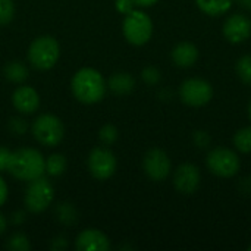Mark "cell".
Instances as JSON below:
<instances>
[{"label": "cell", "instance_id": "1", "mask_svg": "<svg viewBox=\"0 0 251 251\" xmlns=\"http://www.w3.org/2000/svg\"><path fill=\"white\" fill-rule=\"evenodd\" d=\"M106 81L103 75L94 68H82L75 72L71 81L74 97L84 104H96L104 99Z\"/></svg>", "mask_w": 251, "mask_h": 251}, {"label": "cell", "instance_id": "2", "mask_svg": "<svg viewBox=\"0 0 251 251\" xmlns=\"http://www.w3.org/2000/svg\"><path fill=\"white\" fill-rule=\"evenodd\" d=\"M7 172L19 181H34L46 174V159L35 149H18L12 151Z\"/></svg>", "mask_w": 251, "mask_h": 251}, {"label": "cell", "instance_id": "3", "mask_svg": "<svg viewBox=\"0 0 251 251\" xmlns=\"http://www.w3.org/2000/svg\"><path fill=\"white\" fill-rule=\"evenodd\" d=\"M60 56L59 41L51 35H41L35 38L28 49V60L38 71L51 69Z\"/></svg>", "mask_w": 251, "mask_h": 251}, {"label": "cell", "instance_id": "4", "mask_svg": "<svg viewBox=\"0 0 251 251\" xmlns=\"http://www.w3.org/2000/svg\"><path fill=\"white\" fill-rule=\"evenodd\" d=\"M31 134L41 146L56 147L63 140L65 126L57 116L51 113H43L32 121Z\"/></svg>", "mask_w": 251, "mask_h": 251}, {"label": "cell", "instance_id": "5", "mask_svg": "<svg viewBox=\"0 0 251 251\" xmlns=\"http://www.w3.org/2000/svg\"><path fill=\"white\" fill-rule=\"evenodd\" d=\"M122 31L128 43L132 46H144L153 35V22L146 12L134 9L125 15Z\"/></svg>", "mask_w": 251, "mask_h": 251}, {"label": "cell", "instance_id": "6", "mask_svg": "<svg viewBox=\"0 0 251 251\" xmlns=\"http://www.w3.org/2000/svg\"><path fill=\"white\" fill-rule=\"evenodd\" d=\"M54 200V188L49 179L40 176L34 181H29V185L25 191L24 203L28 212L43 213L46 212Z\"/></svg>", "mask_w": 251, "mask_h": 251}, {"label": "cell", "instance_id": "7", "mask_svg": "<svg viewBox=\"0 0 251 251\" xmlns=\"http://www.w3.org/2000/svg\"><path fill=\"white\" fill-rule=\"evenodd\" d=\"M206 165L209 171L219 178H232L238 174L241 168L238 154L226 147H216L209 151L206 157Z\"/></svg>", "mask_w": 251, "mask_h": 251}, {"label": "cell", "instance_id": "8", "mask_svg": "<svg viewBox=\"0 0 251 251\" xmlns=\"http://www.w3.org/2000/svg\"><path fill=\"white\" fill-rule=\"evenodd\" d=\"M87 165L93 178L99 181H106L115 175L118 160L113 151H110L107 147H96L90 151Z\"/></svg>", "mask_w": 251, "mask_h": 251}, {"label": "cell", "instance_id": "9", "mask_svg": "<svg viewBox=\"0 0 251 251\" xmlns=\"http://www.w3.org/2000/svg\"><path fill=\"white\" fill-rule=\"evenodd\" d=\"M181 100L193 107H201L207 104L213 97V87L209 81L201 78L185 79L179 87Z\"/></svg>", "mask_w": 251, "mask_h": 251}, {"label": "cell", "instance_id": "10", "mask_svg": "<svg viewBox=\"0 0 251 251\" xmlns=\"http://www.w3.org/2000/svg\"><path fill=\"white\" fill-rule=\"evenodd\" d=\"M143 169L144 174L154 182L165 181L172 169L171 159L168 153L162 149H151L144 154L143 159Z\"/></svg>", "mask_w": 251, "mask_h": 251}, {"label": "cell", "instance_id": "11", "mask_svg": "<svg viewBox=\"0 0 251 251\" xmlns=\"http://www.w3.org/2000/svg\"><path fill=\"white\" fill-rule=\"evenodd\" d=\"M201 175L196 165L193 163H182L176 168L174 174V187L178 193L184 196L194 194L200 185Z\"/></svg>", "mask_w": 251, "mask_h": 251}, {"label": "cell", "instance_id": "12", "mask_svg": "<svg viewBox=\"0 0 251 251\" xmlns=\"http://www.w3.org/2000/svg\"><path fill=\"white\" fill-rule=\"evenodd\" d=\"M224 35L225 38L232 44H240L250 38L251 35V19L246 15L235 13L229 18H226L224 24Z\"/></svg>", "mask_w": 251, "mask_h": 251}, {"label": "cell", "instance_id": "13", "mask_svg": "<svg viewBox=\"0 0 251 251\" xmlns=\"http://www.w3.org/2000/svg\"><path fill=\"white\" fill-rule=\"evenodd\" d=\"M12 104L19 113L31 115L40 107V96L35 88L29 85H21L16 87L12 94Z\"/></svg>", "mask_w": 251, "mask_h": 251}, {"label": "cell", "instance_id": "14", "mask_svg": "<svg viewBox=\"0 0 251 251\" xmlns=\"http://www.w3.org/2000/svg\"><path fill=\"white\" fill-rule=\"evenodd\" d=\"M75 249L78 251H107L110 250V240L99 229H85L78 234Z\"/></svg>", "mask_w": 251, "mask_h": 251}, {"label": "cell", "instance_id": "15", "mask_svg": "<svg viewBox=\"0 0 251 251\" xmlns=\"http://www.w3.org/2000/svg\"><path fill=\"white\" fill-rule=\"evenodd\" d=\"M171 57L178 68H191L199 59V49L193 43L184 41L174 47Z\"/></svg>", "mask_w": 251, "mask_h": 251}, {"label": "cell", "instance_id": "16", "mask_svg": "<svg viewBox=\"0 0 251 251\" xmlns=\"http://www.w3.org/2000/svg\"><path fill=\"white\" fill-rule=\"evenodd\" d=\"M107 88L118 96L129 94L135 88V79L128 72H115L107 81Z\"/></svg>", "mask_w": 251, "mask_h": 251}, {"label": "cell", "instance_id": "17", "mask_svg": "<svg viewBox=\"0 0 251 251\" xmlns=\"http://www.w3.org/2000/svg\"><path fill=\"white\" fill-rule=\"evenodd\" d=\"M3 74H4V78L9 82L22 84V82H25L28 79L29 71H28L26 65H24V62H21V60H12V62H9L4 66Z\"/></svg>", "mask_w": 251, "mask_h": 251}, {"label": "cell", "instance_id": "18", "mask_svg": "<svg viewBox=\"0 0 251 251\" xmlns=\"http://www.w3.org/2000/svg\"><path fill=\"white\" fill-rule=\"evenodd\" d=\"M234 0H196L199 9L209 16H219L226 13Z\"/></svg>", "mask_w": 251, "mask_h": 251}, {"label": "cell", "instance_id": "19", "mask_svg": "<svg viewBox=\"0 0 251 251\" xmlns=\"http://www.w3.org/2000/svg\"><path fill=\"white\" fill-rule=\"evenodd\" d=\"M56 218L62 225L72 226L78 222V210L71 203H59L56 206Z\"/></svg>", "mask_w": 251, "mask_h": 251}, {"label": "cell", "instance_id": "20", "mask_svg": "<svg viewBox=\"0 0 251 251\" xmlns=\"http://www.w3.org/2000/svg\"><path fill=\"white\" fill-rule=\"evenodd\" d=\"M66 157L60 153H53L46 159V172L50 176H60L66 171Z\"/></svg>", "mask_w": 251, "mask_h": 251}, {"label": "cell", "instance_id": "21", "mask_svg": "<svg viewBox=\"0 0 251 251\" xmlns=\"http://www.w3.org/2000/svg\"><path fill=\"white\" fill-rule=\"evenodd\" d=\"M6 249L10 251H29L31 243L24 232H15L7 238Z\"/></svg>", "mask_w": 251, "mask_h": 251}, {"label": "cell", "instance_id": "22", "mask_svg": "<svg viewBox=\"0 0 251 251\" xmlns=\"http://www.w3.org/2000/svg\"><path fill=\"white\" fill-rule=\"evenodd\" d=\"M234 146L241 153H251V126L243 128L234 135Z\"/></svg>", "mask_w": 251, "mask_h": 251}, {"label": "cell", "instance_id": "23", "mask_svg": "<svg viewBox=\"0 0 251 251\" xmlns=\"http://www.w3.org/2000/svg\"><path fill=\"white\" fill-rule=\"evenodd\" d=\"M237 75L238 78L244 82V84H249L251 85V56H243L238 59L237 62Z\"/></svg>", "mask_w": 251, "mask_h": 251}, {"label": "cell", "instance_id": "24", "mask_svg": "<svg viewBox=\"0 0 251 251\" xmlns=\"http://www.w3.org/2000/svg\"><path fill=\"white\" fill-rule=\"evenodd\" d=\"M118 137H119V132H118L116 126L112 124L103 125L101 129L99 131V138L104 146H112L113 143H116Z\"/></svg>", "mask_w": 251, "mask_h": 251}, {"label": "cell", "instance_id": "25", "mask_svg": "<svg viewBox=\"0 0 251 251\" xmlns=\"http://www.w3.org/2000/svg\"><path fill=\"white\" fill-rule=\"evenodd\" d=\"M15 16L13 0H0V25H7Z\"/></svg>", "mask_w": 251, "mask_h": 251}, {"label": "cell", "instance_id": "26", "mask_svg": "<svg viewBox=\"0 0 251 251\" xmlns=\"http://www.w3.org/2000/svg\"><path fill=\"white\" fill-rule=\"evenodd\" d=\"M141 78H143V81H144L146 84H149V85H156V84L160 81L162 75H160V71H159L157 68H154V66H147V68L143 69Z\"/></svg>", "mask_w": 251, "mask_h": 251}, {"label": "cell", "instance_id": "27", "mask_svg": "<svg viewBox=\"0 0 251 251\" xmlns=\"http://www.w3.org/2000/svg\"><path fill=\"white\" fill-rule=\"evenodd\" d=\"M28 129V124L22 118H12L9 121V131L15 135H24Z\"/></svg>", "mask_w": 251, "mask_h": 251}, {"label": "cell", "instance_id": "28", "mask_svg": "<svg viewBox=\"0 0 251 251\" xmlns=\"http://www.w3.org/2000/svg\"><path fill=\"white\" fill-rule=\"evenodd\" d=\"M193 140H194V144L199 147V149H206L209 147L210 144V135L206 132V131H196L194 135H193Z\"/></svg>", "mask_w": 251, "mask_h": 251}, {"label": "cell", "instance_id": "29", "mask_svg": "<svg viewBox=\"0 0 251 251\" xmlns=\"http://www.w3.org/2000/svg\"><path fill=\"white\" fill-rule=\"evenodd\" d=\"M68 246H69V243H68V238L65 235H56L50 243V249L54 251L66 250Z\"/></svg>", "mask_w": 251, "mask_h": 251}, {"label": "cell", "instance_id": "30", "mask_svg": "<svg viewBox=\"0 0 251 251\" xmlns=\"http://www.w3.org/2000/svg\"><path fill=\"white\" fill-rule=\"evenodd\" d=\"M10 156H12V151L7 147H0V174L7 172Z\"/></svg>", "mask_w": 251, "mask_h": 251}, {"label": "cell", "instance_id": "31", "mask_svg": "<svg viewBox=\"0 0 251 251\" xmlns=\"http://www.w3.org/2000/svg\"><path fill=\"white\" fill-rule=\"evenodd\" d=\"M115 6H116V10L121 12L122 15H128L135 7V4H134L132 0H116L115 1Z\"/></svg>", "mask_w": 251, "mask_h": 251}, {"label": "cell", "instance_id": "32", "mask_svg": "<svg viewBox=\"0 0 251 251\" xmlns=\"http://www.w3.org/2000/svg\"><path fill=\"white\" fill-rule=\"evenodd\" d=\"M7 194H9L7 184H6V181L1 178V175H0V207L6 203V200H7Z\"/></svg>", "mask_w": 251, "mask_h": 251}, {"label": "cell", "instance_id": "33", "mask_svg": "<svg viewBox=\"0 0 251 251\" xmlns=\"http://www.w3.org/2000/svg\"><path fill=\"white\" fill-rule=\"evenodd\" d=\"M132 1H134V4L138 6V7H150V6L156 4L159 0H132Z\"/></svg>", "mask_w": 251, "mask_h": 251}, {"label": "cell", "instance_id": "34", "mask_svg": "<svg viewBox=\"0 0 251 251\" xmlns=\"http://www.w3.org/2000/svg\"><path fill=\"white\" fill-rule=\"evenodd\" d=\"M24 221H25V213H24V212H16V213H13V216H12V222H13V224L21 225Z\"/></svg>", "mask_w": 251, "mask_h": 251}, {"label": "cell", "instance_id": "35", "mask_svg": "<svg viewBox=\"0 0 251 251\" xmlns=\"http://www.w3.org/2000/svg\"><path fill=\"white\" fill-rule=\"evenodd\" d=\"M6 228H7V221H6V218L0 213V235L4 234Z\"/></svg>", "mask_w": 251, "mask_h": 251}, {"label": "cell", "instance_id": "36", "mask_svg": "<svg viewBox=\"0 0 251 251\" xmlns=\"http://www.w3.org/2000/svg\"><path fill=\"white\" fill-rule=\"evenodd\" d=\"M244 9H247V10H251V0H237Z\"/></svg>", "mask_w": 251, "mask_h": 251}, {"label": "cell", "instance_id": "37", "mask_svg": "<svg viewBox=\"0 0 251 251\" xmlns=\"http://www.w3.org/2000/svg\"><path fill=\"white\" fill-rule=\"evenodd\" d=\"M249 118H250V121H251V101H250V104H249Z\"/></svg>", "mask_w": 251, "mask_h": 251}, {"label": "cell", "instance_id": "38", "mask_svg": "<svg viewBox=\"0 0 251 251\" xmlns=\"http://www.w3.org/2000/svg\"><path fill=\"white\" fill-rule=\"evenodd\" d=\"M249 251H251V244H250V246H249Z\"/></svg>", "mask_w": 251, "mask_h": 251}]
</instances>
